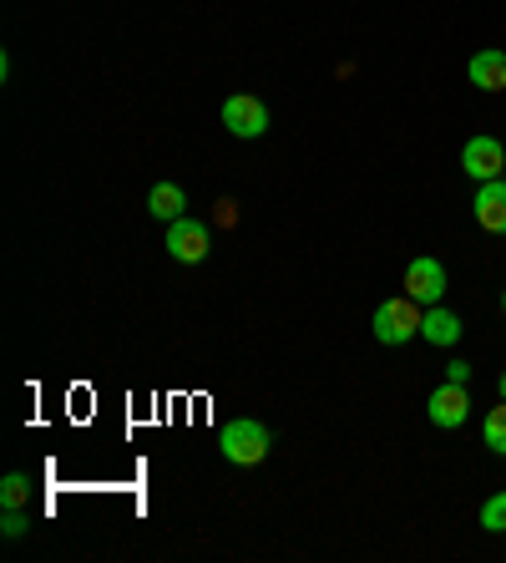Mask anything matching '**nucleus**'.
<instances>
[{
  "label": "nucleus",
  "instance_id": "obj_15",
  "mask_svg": "<svg viewBox=\"0 0 506 563\" xmlns=\"http://www.w3.org/2000/svg\"><path fill=\"white\" fill-rule=\"evenodd\" d=\"M26 512H21V508H5V523H0V533H5V538H21V533H26Z\"/></svg>",
  "mask_w": 506,
  "mask_h": 563
},
{
  "label": "nucleus",
  "instance_id": "obj_5",
  "mask_svg": "<svg viewBox=\"0 0 506 563\" xmlns=\"http://www.w3.org/2000/svg\"><path fill=\"white\" fill-rule=\"evenodd\" d=\"M461 168H466V178H476V184H492V178L506 173V147L496 143V137H471V143L461 147Z\"/></svg>",
  "mask_w": 506,
  "mask_h": 563
},
{
  "label": "nucleus",
  "instance_id": "obj_11",
  "mask_svg": "<svg viewBox=\"0 0 506 563\" xmlns=\"http://www.w3.org/2000/svg\"><path fill=\"white\" fill-rule=\"evenodd\" d=\"M147 213H153V219H162V223H172V219H182V213H188V198H182L178 184H153V194H147Z\"/></svg>",
  "mask_w": 506,
  "mask_h": 563
},
{
  "label": "nucleus",
  "instance_id": "obj_9",
  "mask_svg": "<svg viewBox=\"0 0 506 563\" xmlns=\"http://www.w3.org/2000/svg\"><path fill=\"white\" fill-rule=\"evenodd\" d=\"M466 77L476 81L481 92H506V52H476L471 56V66H466Z\"/></svg>",
  "mask_w": 506,
  "mask_h": 563
},
{
  "label": "nucleus",
  "instance_id": "obj_2",
  "mask_svg": "<svg viewBox=\"0 0 506 563\" xmlns=\"http://www.w3.org/2000/svg\"><path fill=\"white\" fill-rule=\"evenodd\" d=\"M420 320H426V310H420V300H411V295H401V300H385L375 310V341L380 345H411L420 335Z\"/></svg>",
  "mask_w": 506,
  "mask_h": 563
},
{
  "label": "nucleus",
  "instance_id": "obj_7",
  "mask_svg": "<svg viewBox=\"0 0 506 563\" xmlns=\"http://www.w3.org/2000/svg\"><path fill=\"white\" fill-rule=\"evenodd\" d=\"M405 295L420 305H441L446 295V264L441 260H411L405 269Z\"/></svg>",
  "mask_w": 506,
  "mask_h": 563
},
{
  "label": "nucleus",
  "instance_id": "obj_3",
  "mask_svg": "<svg viewBox=\"0 0 506 563\" xmlns=\"http://www.w3.org/2000/svg\"><path fill=\"white\" fill-rule=\"evenodd\" d=\"M209 250H213V234L203 219H188V213H182V219L168 223V254L178 264H203Z\"/></svg>",
  "mask_w": 506,
  "mask_h": 563
},
{
  "label": "nucleus",
  "instance_id": "obj_19",
  "mask_svg": "<svg viewBox=\"0 0 506 563\" xmlns=\"http://www.w3.org/2000/svg\"><path fill=\"white\" fill-rule=\"evenodd\" d=\"M502 310H506V295H502Z\"/></svg>",
  "mask_w": 506,
  "mask_h": 563
},
{
  "label": "nucleus",
  "instance_id": "obj_1",
  "mask_svg": "<svg viewBox=\"0 0 506 563\" xmlns=\"http://www.w3.org/2000/svg\"><path fill=\"white\" fill-rule=\"evenodd\" d=\"M269 446H273L269 427L254 421V417H238V421H228V427L218 432V452L234 462V467H259V462L269 457Z\"/></svg>",
  "mask_w": 506,
  "mask_h": 563
},
{
  "label": "nucleus",
  "instance_id": "obj_6",
  "mask_svg": "<svg viewBox=\"0 0 506 563\" xmlns=\"http://www.w3.org/2000/svg\"><path fill=\"white\" fill-rule=\"evenodd\" d=\"M223 128L234 132V137H263V132H269V107L244 92L228 97V102H223Z\"/></svg>",
  "mask_w": 506,
  "mask_h": 563
},
{
  "label": "nucleus",
  "instance_id": "obj_4",
  "mask_svg": "<svg viewBox=\"0 0 506 563\" xmlns=\"http://www.w3.org/2000/svg\"><path fill=\"white\" fill-rule=\"evenodd\" d=\"M426 417L436 421L441 432H456V427H466V417H471L466 386H461V380H441V386L430 391V401H426Z\"/></svg>",
  "mask_w": 506,
  "mask_h": 563
},
{
  "label": "nucleus",
  "instance_id": "obj_13",
  "mask_svg": "<svg viewBox=\"0 0 506 563\" xmlns=\"http://www.w3.org/2000/svg\"><path fill=\"white\" fill-rule=\"evenodd\" d=\"M481 528L486 533H506V493H492V498L481 503Z\"/></svg>",
  "mask_w": 506,
  "mask_h": 563
},
{
  "label": "nucleus",
  "instance_id": "obj_16",
  "mask_svg": "<svg viewBox=\"0 0 506 563\" xmlns=\"http://www.w3.org/2000/svg\"><path fill=\"white\" fill-rule=\"evenodd\" d=\"M446 380H461V386H466V380H471V361H451V366H446Z\"/></svg>",
  "mask_w": 506,
  "mask_h": 563
},
{
  "label": "nucleus",
  "instance_id": "obj_12",
  "mask_svg": "<svg viewBox=\"0 0 506 563\" xmlns=\"http://www.w3.org/2000/svg\"><path fill=\"white\" fill-rule=\"evenodd\" d=\"M481 437H486V446H492V452H502V457H506V401L486 411V421H481Z\"/></svg>",
  "mask_w": 506,
  "mask_h": 563
},
{
  "label": "nucleus",
  "instance_id": "obj_20",
  "mask_svg": "<svg viewBox=\"0 0 506 563\" xmlns=\"http://www.w3.org/2000/svg\"><path fill=\"white\" fill-rule=\"evenodd\" d=\"M502 178H506V173H502Z\"/></svg>",
  "mask_w": 506,
  "mask_h": 563
},
{
  "label": "nucleus",
  "instance_id": "obj_18",
  "mask_svg": "<svg viewBox=\"0 0 506 563\" xmlns=\"http://www.w3.org/2000/svg\"><path fill=\"white\" fill-rule=\"evenodd\" d=\"M496 391H502V401H506V371H502V380H496Z\"/></svg>",
  "mask_w": 506,
  "mask_h": 563
},
{
  "label": "nucleus",
  "instance_id": "obj_14",
  "mask_svg": "<svg viewBox=\"0 0 506 563\" xmlns=\"http://www.w3.org/2000/svg\"><path fill=\"white\" fill-rule=\"evenodd\" d=\"M26 498H31L26 472H11V477L0 483V503H5V508H26Z\"/></svg>",
  "mask_w": 506,
  "mask_h": 563
},
{
  "label": "nucleus",
  "instance_id": "obj_8",
  "mask_svg": "<svg viewBox=\"0 0 506 563\" xmlns=\"http://www.w3.org/2000/svg\"><path fill=\"white\" fill-rule=\"evenodd\" d=\"M476 223L486 234H506V178L476 184Z\"/></svg>",
  "mask_w": 506,
  "mask_h": 563
},
{
  "label": "nucleus",
  "instance_id": "obj_17",
  "mask_svg": "<svg viewBox=\"0 0 506 563\" xmlns=\"http://www.w3.org/2000/svg\"><path fill=\"white\" fill-rule=\"evenodd\" d=\"M238 219V203L234 198H218V223H234Z\"/></svg>",
  "mask_w": 506,
  "mask_h": 563
},
{
  "label": "nucleus",
  "instance_id": "obj_10",
  "mask_svg": "<svg viewBox=\"0 0 506 563\" xmlns=\"http://www.w3.org/2000/svg\"><path fill=\"white\" fill-rule=\"evenodd\" d=\"M420 341H430V345H456V341H461V314H451L446 305H426V320H420Z\"/></svg>",
  "mask_w": 506,
  "mask_h": 563
}]
</instances>
